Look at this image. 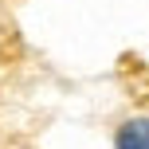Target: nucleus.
I'll return each mask as SVG.
<instances>
[{
    "label": "nucleus",
    "mask_w": 149,
    "mask_h": 149,
    "mask_svg": "<svg viewBox=\"0 0 149 149\" xmlns=\"http://www.w3.org/2000/svg\"><path fill=\"white\" fill-rule=\"evenodd\" d=\"M0 47H4V20H0Z\"/></svg>",
    "instance_id": "obj_2"
},
{
    "label": "nucleus",
    "mask_w": 149,
    "mask_h": 149,
    "mask_svg": "<svg viewBox=\"0 0 149 149\" xmlns=\"http://www.w3.org/2000/svg\"><path fill=\"white\" fill-rule=\"evenodd\" d=\"M114 149H149V114H130L114 126Z\"/></svg>",
    "instance_id": "obj_1"
}]
</instances>
